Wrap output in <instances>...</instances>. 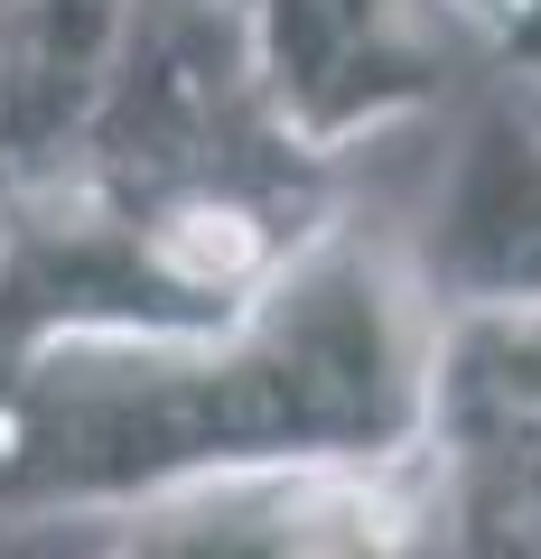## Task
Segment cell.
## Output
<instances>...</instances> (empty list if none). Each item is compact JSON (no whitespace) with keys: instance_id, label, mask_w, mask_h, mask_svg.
Segmentation results:
<instances>
[{"instance_id":"cell-1","label":"cell","mask_w":541,"mask_h":559,"mask_svg":"<svg viewBox=\"0 0 541 559\" xmlns=\"http://www.w3.org/2000/svg\"><path fill=\"white\" fill-rule=\"evenodd\" d=\"M421 280L327 224L252 318L0 355V513H150L215 485L374 476L430 448Z\"/></svg>"},{"instance_id":"cell-2","label":"cell","mask_w":541,"mask_h":559,"mask_svg":"<svg viewBox=\"0 0 541 559\" xmlns=\"http://www.w3.org/2000/svg\"><path fill=\"white\" fill-rule=\"evenodd\" d=\"M337 215V159L178 168V178H57L0 205V355L113 336H215Z\"/></svg>"},{"instance_id":"cell-3","label":"cell","mask_w":541,"mask_h":559,"mask_svg":"<svg viewBox=\"0 0 541 559\" xmlns=\"http://www.w3.org/2000/svg\"><path fill=\"white\" fill-rule=\"evenodd\" d=\"M308 150L261 84L243 0H121V47L66 178H178Z\"/></svg>"},{"instance_id":"cell-4","label":"cell","mask_w":541,"mask_h":559,"mask_svg":"<svg viewBox=\"0 0 541 559\" xmlns=\"http://www.w3.org/2000/svg\"><path fill=\"white\" fill-rule=\"evenodd\" d=\"M243 28L281 121L327 159L383 121L448 103L458 75L495 66L485 28H467L448 0H243Z\"/></svg>"},{"instance_id":"cell-5","label":"cell","mask_w":541,"mask_h":559,"mask_svg":"<svg viewBox=\"0 0 541 559\" xmlns=\"http://www.w3.org/2000/svg\"><path fill=\"white\" fill-rule=\"evenodd\" d=\"M430 318H495V308H541V121L514 94H485L458 140L439 205L421 234Z\"/></svg>"},{"instance_id":"cell-6","label":"cell","mask_w":541,"mask_h":559,"mask_svg":"<svg viewBox=\"0 0 541 559\" xmlns=\"http://www.w3.org/2000/svg\"><path fill=\"white\" fill-rule=\"evenodd\" d=\"M121 47V0H10L0 28V205L75 168Z\"/></svg>"},{"instance_id":"cell-7","label":"cell","mask_w":541,"mask_h":559,"mask_svg":"<svg viewBox=\"0 0 541 559\" xmlns=\"http://www.w3.org/2000/svg\"><path fill=\"white\" fill-rule=\"evenodd\" d=\"M448 10H458V20H467V28H485V47H495V28H504V20H514L522 0H448Z\"/></svg>"}]
</instances>
